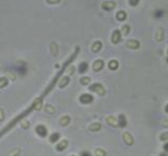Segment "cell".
Here are the masks:
<instances>
[{
	"label": "cell",
	"instance_id": "obj_7",
	"mask_svg": "<svg viewBox=\"0 0 168 156\" xmlns=\"http://www.w3.org/2000/svg\"><path fill=\"white\" fill-rule=\"evenodd\" d=\"M101 7L105 11H111L116 7V2L115 1H111V0L104 1V2H102V4H101Z\"/></svg>",
	"mask_w": 168,
	"mask_h": 156
},
{
	"label": "cell",
	"instance_id": "obj_36",
	"mask_svg": "<svg viewBox=\"0 0 168 156\" xmlns=\"http://www.w3.org/2000/svg\"><path fill=\"white\" fill-rule=\"evenodd\" d=\"M164 110H165V112H166V113H168V103L166 104V106H165V109H164Z\"/></svg>",
	"mask_w": 168,
	"mask_h": 156
},
{
	"label": "cell",
	"instance_id": "obj_13",
	"mask_svg": "<svg viewBox=\"0 0 168 156\" xmlns=\"http://www.w3.org/2000/svg\"><path fill=\"white\" fill-rule=\"evenodd\" d=\"M102 47H103V45H102L101 41H95L94 43L91 44V51L93 53H99L102 49Z\"/></svg>",
	"mask_w": 168,
	"mask_h": 156
},
{
	"label": "cell",
	"instance_id": "obj_10",
	"mask_svg": "<svg viewBox=\"0 0 168 156\" xmlns=\"http://www.w3.org/2000/svg\"><path fill=\"white\" fill-rule=\"evenodd\" d=\"M67 147H68V140H67V139H62V140L56 146V150L59 152H62L66 149Z\"/></svg>",
	"mask_w": 168,
	"mask_h": 156
},
{
	"label": "cell",
	"instance_id": "obj_34",
	"mask_svg": "<svg viewBox=\"0 0 168 156\" xmlns=\"http://www.w3.org/2000/svg\"><path fill=\"white\" fill-rule=\"evenodd\" d=\"M60 0H47L48 3H58Z\"/></svg>",
	"mask_w": 168,
	"mask_h": 156
},
{
	"label": "cell",
	"instance_id": "obj_4",
	"mask_svg": "<svg viewBox=\"0 0 168 156\" xmlns=\"http://www.w3.org/2000/svg\"><path fill=\"white\" fill-rule=\"evenodd\" d=\"M105 122L107 123V125L111 126V127H113V128L120 127V126H119V120H118V118H116V116H113V115L106 116Z\"/></svg>",
	"mask_w": 168,
	"mask_h": 156
},
{
	"label": "cell",
	"instance_id": "obj_29",
	"mask_svg": "<svg viewBox=\"0 0 168 156\" xmlns=\"http://www.w3.org/2000/svg\"><path fill=\"white\" fill-rule=\"evenodd\" d=\"M4 120V113H3V110L0 108V122H2Z\"/></svg>",
	"mask_w": 168,
	"mask_h": 156
},
{
	"label": "cell",
	"instance_id": "obj_32",
	"mask_svg": "<svg viewBox=\"0 0 168 156\" xmlns=\"http://www.w3.org/2000/svg\"><path fill=\"white\" fill-rule=\"evenodd\" d=\"M163 148H164V151H165L166 153L168 154V142H166V144L164 145V147H163Z\"/></svg>",
	"mask_w": 168,
	"mask_h": 156
},
{
	"label": "cell",
	"instance_id": "obj_1",
	"mask_svg": "<svg viewBox=\"0 0 168 156\" xmlns=\"http://www.w3.org/2000/svg\"><path fill=\"white\" fill-rule=\"evenodd\" d=\"M88 89H89V91L95 92V93L99 94V95H104L106 92L104 86L102 84H100V83H95V84L90 85Z\"/></svg>",
	"mask_w": 168,
	"mask_h": 156
},
{
	"label": "cell",
	"instance_id": "obj_12",
	"mask_svg": "<svg viewBox=\"0 0 168 156\" xmlns=\"http://www.w3.org/2000/svg\"><path fill=\"white\" fill-rule=\"evenodd\" d=\"M118 120H119V126H120L121 128H125L126 126H127V118H126V115L123 114V113L119 114V116H118Z\"/></svg>",
	"mask_w": 168,
	"mask_h": 156
},
{
	"label": "cell",
	"instance_id": "obj_19",
	"mask_svg": "<svg viewBox=\"0 0 168 156\" xmlns=\"http://www.w3.org/2000/svg\"><path fill=\"white\" fill-rule=\"evenodd\" d=\"M119 67V62L117 60H111L108 62V68L111 70H117Z\"/></svg>",
	"mask_w": 168,
	"mask_h": 156
},
{
	"label": "cell",
	"instance_id": "obj_5",
	"mask_svg": "<svg viewBox=\"0 0 168 156\" xmlns=\"http://www.w3.org/2000/svg\"><path fill=\"white\" fill-rule=\"evenodd\" d=\"M121 37H122V33H121V31L116 29V31H113V35H111V42H113V44L120 43Z\"/></svg>",
	"mask_w": 168,
	"mask_h": 156
},
{
	"label": "cell",
	"instance_id": "obj_20",
	"mask_svg": "<svg viewBox=\"0 0 168 156\" xmlns=\"http://www.w3.org/2000/svg\"><path fill=\"white\" fill-rule=\"evenodd\" d=\"M156 39L158 42H161V41L164 40V31L163 28H158L156 34Z\"/></svg>",
	"mask_w": 168,
	"mask_h": 156
},
{
	"label": "cell",
	"instance_id": "obj_31",
	"mask_svg": "<svg viewBox=\"0 0 168 156\" xmlns=\"http://www.w3.org/2000/svg\"><path fill=\"white\" fill-rule=\"evenodd\" d=\"M21 126H22V128H27H27L29 127V123L25 120V122H23V124H22Z\"/></svg>",
	"mask_w": 168,
	"mask_h": 156
},
{
	"label": "cell",
	"instance_id": "obj_15",
	"mask_svg": "<svg viewBox=\"0 0 168 156\" xmlns=\"http://www.w3.org/2000/svg\"><path fill=\"white\" fill-rule=\"evenodd\" d=\"M88 70V64L86 62H81L79 65V67H78V71L79 73H85V72Z\"/></svg>",
	"mask_w": 168,
	"mask_h": 156
},
{
	"label": "cell",
	"instance_id": "obj_11",
	"mask_svg": "<svg viewBox=\"0 0 168 156\" xmlns=\"http://www.w3.org/2000/svg\"><path fill=\"white\" fill-rule=\"evenodd\" d=\"M126 46L130 49H139L140 48V42L137 40H128L126 42Z\"/></svg>",
	"mask_w": 168,
	"mask_h": 156
},
{
	"label": "cell",
	"instance_id": "obj_38",
	"mask_svg": "<svg viewBox=\"0 0 168 156\" xmlns=\"http://www.w3.org/2000/svg\"><path fill=\"white\" fill-rule=\"evenodd\" d=\"M70 156H75V155H70Z\"/></svg>",
	"mask_w": 168,
	"mask_h": 156
},
{
	"label": "cell",
	"instance_id": "obj_22",
	"mask_svg": "<svg viewBox=\"0 0 168 156\" xmlns=\"http://www.w3.org/2000/svg\"><path fill=\"white\" fill-rule=\"evenodd\" d=\"M106 155H107V153L102 148H97L95 150V156H106Z\"/></svg>",
	"mask_w": 168,
	"mask_h": 156
},
{
	"label": "cell",
	"instance_id": "obj_3",
	"mask_svg": "<svg viewBox=\"0 0 168 156\" xmlns=\"http://www.w3.org/2000/svg\"><path fill=\"white\" fill-rule=\"evenodd\" d=\"M122 139H123V142L127 145V146H134V136H132V135L130 134L129 132H127V131L123 132Z\"/></svg>",
	"mask_w": 168,
	"mask_h": 156
},
{
	"label": "cell",
	"instance_id": "obj_9",
	"mask_svg": "<svg viewBox=\"0 0 168 156\" xmlns=\"http://www.w3.org/2000/svg\"><path fill=\"white\" fill-rule=\"evenodd\" d=\"M102 128V125H101L99 122H95V123H91L90 125L88 126V131L90 132H99Z\"/></svg>",
	"mask_w": 168,
	"mask_h": 156
},
{
	"label": "cell",
	"instance_id": "obj_21",
	"mask_svg": "<svg viewBox=\"0 0 168 156\" xmlns=\"http://www.w3.org/2000/svg\"><path fill=\"white\" fill-rule=\"evenodd\" d=\"M121 33H122V35H124V36H127V35L130 33L129 25H128V24H124L122 26V28H121Z\"/></svg>",
	"mask_w": 168,
	"mask_h": 156
},
{
	"label": "cell",
	"instance_id": "obj_16",
	"mask_svg": "<svg viewBox=\"0 0 168 156\" xmlns=\"http://www.w3.org/2000/svg\"><path fill=\"white\" fill-rule=\"evenodd\" d=\"M70 123V118L68 115L62 116V118H60V120H59V124H60V126H62V127H66Z\"/></svg>",
	"mask_w": 168,
	"mask_h": 156
},
{
	"label": "cell",
	"instance_id": "obj_6",
	"mask_svg": "<svg viewBox=\"0 0 168 156\" xmlns=\"http://www.w3.org/2000/svg\"><path fill=\"white\" fill-rule=\"evenodd\" d=\"M104 67V61L99 59V60H96L94 63H93V70L95 72H99L100 70H102Z\"/></svg>",
	"mask_w": 168,
	"mask_h": 156
},
{
	"label": "cell",
	"instance_id": "obj_28",
	"mask_svg": "<svg viewBox=\"0 0 168 156\" xmlns=\"http://www.w3.org/2000/svg\"><path fill=\"white\" fill-rule=\"evenodd\" d=\"M140 0H129V4L131 5V6H137L138 4H139Z\"/></svg>",
	"mask_w": 168,
	"mask_h": 156
},
{
	"label": "cell",
	"instance_id": "obj_17",
	"mask_svg": "<svg viewBox=\"0 0 168 156\" xmlns=\"http://www.w3.org/2000/svg\"><path fill=\"white\" fill-rule=\"evenodd\" d=\"M116 17H117V19L119 20V21H124V20H126V18H127V14H126L125 11H119V12L117 13V15H116Z\"/></svg>",
	"mask_w": 168,
	"mask_h": 156
},
{
	"label": "cell",
	"instance_id": "obj_35",
	"mask_svg": "<svg viewBox=\"0 0 168 156\" xmlns=\"http://www.w3.org/2000/svg\"><path fill=\"white\" fill-rule=\"evenodd\" d=\"M159 156H168V154L166 153V152H163V153H160V155Z\"/></svg>",
	"mask_w": 168,
	"mask_h": 156
},
{
	"label": "cell",
	"instance_id": "obj_18",
	"mask_svg": "<svg viewBox=\"0 0 168 156\" xmlns=\"http://www.w3.org/2000/svg\"><path fill=\"white\" fill-rule=\"evenodd\" d=\"M61 135L60 133H58V132H54L53 134H50V142H52V144H55V142H57L59 139H60Z\"/></svg>",
	"mask_w": 168,
	"mask_h": 156
},
{
	"label": "cell",
	"instance_id": "obj_2",
	"mask_svg": "<svg viewBox=\"0 0 168 156\" xmlns=\"http://www.w3.org/2000/svg\"><path fill=\"white\" fill-rule=\"evenodd\" d=\"M79 101H80V103L83 104V105H88V104L94 102V96L89 93H83L80 95Z\"/></svg>",
	"mask_w": 168,
	"mask_h": 156
},
{
	"label": "cell",
	"instance_id": "obj_24",
	"mask_svg": "<svg viewBox=\"0 0 168 156\" xmlns=\"http://www.w3.org/2000/svg\"><path fill=\"white\" fill-rule=\"evenodd\" d=\"M44 111H45L46 113H48V114H54V112H55V108H54L52 105H44Z\"/></svg>",
	"mask_w": 168,
	"mask_h": 156
},
{
	"label": "cell",
	"instance_id": "obj_26",
	"mask_svg": "<svg viewBox=\"0 0 168 156\" xmlns=\"http://www.w3.org/2000/svg\"><path fill=\"white\" fill-rule=\"evenodd\" d=\"M7 84H9L7 79H5V78H1V79H0V88H3V87H5Z\"/></svg>",
	"mask_w": 168,
	"mask_h": 156
},
{
	"label": "cell",
	"instance_id": "obj_37",
	"mask_svg": "<svg viewBox=\"0 0 168 156\" xmlns=\"http://www.w3.org/2000/svg\"><path fill=\"white\" fill-rule=\"evenodd\" d=\"M167 63H168V49H167Z\"/></svg>",
	"mask_w": 168,
	"mask_h": 156
},
{
	"label": "cell",
	"instance_id": "obj_23",
	"mask_svg": "<svg viewBox=\"0 0 168 156\" xmlns=\"http://www.w3.org/2000/svg\"><path fill=\"white\" fill-rule=\"evenodd\" d=\"M90 78L89 77H82L81 79H80V84L83 85V86H86V85H88L89 83H90Z\"/></svg>",
	"mask_w": 168,
	"mask_h": 156
},
{
	"label": "cell",
	"instance_id": "obj_27",
	"mask_svg": "<svg viewBox=\"0 0 168 156\" xmlns=\"http://www.w3.org/2000/svg\"><path fill=\"white\" fill-rule=\"evenodd\" d=\"M161 126L164 128H167L168 129V118H165V120H161Z\"/></svg>",
	"mask_w": 168,
	"mask_h": 156
},
{
	"label": "cell",
	"instance_id": "obj_25",
	"mask_svg": "<svg viewBox=\"0 0 168 156\" xmlns=\"http://www.w3.org/2000/svg\"><path fill=\"white\" fill-rule=\"evenodd\" d=\"M160 140L161 142H168V131H165L160 135Z\"/></svg>",
	"mask_w": 168,
	"mask_h": 156
},
{
	"label": "cell",
	"instance_id": "obj_8",
	"mask_svg": "<svg viewBox=\"0 0 168 156\" xmlns=\"http://www.w3.org/2000/svg\"><path fill=\"white\" fill-rule=\"evenodd\" d=\"M36 133L40 137H45L47 135V130L43 125H38L36 127Z\"/></svg>",
	"mask_w": 168,
	"mask_h": 156
},
{
	"label": "cell",
	"instance_id": "obj_14",
	"mask_svg": "<svg viewBox=\"0 0 168 156\" xmlns=\"http://www.w3.org/2000/svg\"><path fill=\"white\" fill-rule=\"evenodd\" d=\"M70 77H63L62 79H60V81H59V87L60 88H64V87H66L67 85L70 84Z\"/></svg>",
	"mask_w": 168,
	"mask_h": 156
},
{
	"label": "cell",
	"instance_id": "obj_33",
	"mask_svg": "<svg viewBox=\"0 0 168 156\" xmlns=\"http://www.w3.org/2000/svg\"><path fill=\"white\" fill-rule=\"evenodd\" d=\"M74 71H75V67H74V66H72V67H70V69H68V73H70V75H73V73H74Z\"/></svg>",
	"mask_w": 168,
	"mask_h": 156
},
{
	"label": "cell",
	"instance_id": "obj_30",
	"mask_svg": "<svg viewBox=\"0 0 168 156\" xmlns=\"http://www.w3.org/2000/svg\"><path fill=\"white\" fill-rule=\"evenodd\" d=\"M80 156H91V154L89 153L88 151H82L81 154H80Z\"/></svg>",
	"mask_w": 168,
	"mask_h": 156
}]
</instances>
